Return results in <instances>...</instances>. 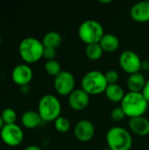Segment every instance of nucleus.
Returning a JSON list of instances; mask_svg holds the SVG:
<instances>
[{
  "label": "nucleus",
  "mask_w": 149,
  "mask_h": 150,
  "mask_svg": "<svg viewBox=\"0 0 149 150\" xmlns=\"http://www.w3.org/2000/svg\"><path fill=\"white\" fill-rule=\"evenodd\" d=\"M148 102L141 92H127L120 106L123 109L125 114L129 119L144 116L148 108Z\"/></svg>",
  "instance_id": "1"
},
{
  "label": "nucleus",
  "mask_w": 149,
  "mask_h": 150,
  "mask_svg": "<svg viewBox=\"0 0 149 150\" xmlns=\"http://www.w3.org/2000/svg\"><path fill=\"white\" fill-rule=\"evenodd\" d=\"M94 124L86 119L79 120L74 127V135L81 142H89L95 135Z\"/></svg>",
  "instance_id": "10"
},
{
  "label": "nucleus",
  "mask_w": 149,
  "mask_h": 150,
  "mask_svg": "<svg viewBox=\"0 0 149 150\" xmlns=\"http://www.w3.org/2000/svg\"><path fill=\"white\" fill-rule=\"evenodd\" d=\"M82 89L90 96L99 95L105 92L108 86L105 73L99 70H90L87 72L81 80Z\"/></svg>",
  "instance_id": "4"
},
{
  "label": "nucleus",
  "mask_w": 149,
  "mask_h": 150,
  "mask_svg": "<svg viewBox=\"0 0 149 150\" xmlns=\"http://www.w3.org/2000/svg\"><path fill=\"white\" fill-rule=\"evenodd\" d=\"M141 70L143 71H148L149 70V61H142L141 63Z\"/></svg>",
  "instance_id": "28"
},
{
  "label": "nucleus",
  "mask_w": 149,
  "mask_h": 150,
  "mask_svg": "<svg viewBox=\"0 0 149 150\" xmlns=\"http://www.w3.org/2000/svg\"><path fill=\"white\" fill-rule=\"evenodd\" d=\"M80 40L86 45L99 43L105 31L103 25L95 19L84 20L78 27L77 31Z\"/></svg>",
  "instance_id": "6"
},
{
  "label": "nucleus",
  "mask_w": 149,
  "mask_h": 150,
  "mask_svg": "<svg viewBox=\"0 0 149 150\" xmlns=\"http://www.w3.org/2000/svg\"><path fill=\"white\" fill-rule=\"evenodd\" d=\"M146 78L141 72L129 75L126 79V86L131 92H142L146 84Z\"/></svg>",
  "instance_id": "15"
},
{
  "label": "nucleus",
  "mask_w": 149,
  "mask_h": 150,
  "mask_svg": "<svg viewBox=\"0 0 149 150\" xmlns=\"http://www.w3.org/2000/svg\"><path fill=\"white\" fill-rule=\"evenodd\" d=\"M32 69L26 63L17 65L11 72V79L13 83L20 87L28 85L32 80Z\"/></svg>",
  "instance_id": "11"
},
{
  "label": "nucleus",
  "mask_w": 149,
  "mask_h": 150,
  "mask_svg": "<svg viewBox=\"0 0 149 150\" xmlns=\"http://www.w3.org/2000/svg\"><path fill=\"white\" fill-rule=\"evenodd\" d=\"M130 130L138 136H147L149 134V120L145 116L132 118L128 122Z\"/></svg>",
  "instance_id": "14"
},
{
  "label": "nucleus",
  "mask_w": 149,
  "mask_h": 150,
  "mask_svg": "<svg viewBox=\"0 0 149 150\" xmlns=\"http://www.w3.org/2000/svg\"><path fill=\"white\" fill-rule=\"evenodd\" d=\"M106 142L112 150H130L133 143L130 132L121 127H113L108 130Z\"/></svg>",
  "instance_id": "5"
},
{
  "label": "nucleus",
  "mask_w": 149,
  "mask_h": 150,
  "mask_svg": "<svg viewBox=\"0 0 149 150\" xmlns=\"http://www.w3.org/2000/svg\"><path fill=\"white\" fill-rule=\"evenodd\" d=\"M99 3H102V4H110V3H112V0H100L99 1Z\"/></svg>",
  "instance_id": "32"
},
{
  "label": "nucleus",
  "mask_w": 149,
  "mask_h": 150,
  "mask_svg": "<svg viewBox=\"0 0 149 150\" xmlns=\"http://www.w3.org/2000/svg\"><path fill=\"white\" fill-rule=\"evenodd\" d=\"M25 150H42V149L37 145H30V146L26 147Z\"/></svg>",
  "instance_id": "29"
},
{
  "label": "nucleus",
  "mask_w": 149,
  "mask_h": 150,
  "mask_svg": "<svg viewBox=\"0 0 149 150\" xmlns=\"http://www.w3.org/2000/svg\"><path fill=\"white\" fill-rule=\"evenodd\" d=\"M130 16L133 20L138 23L149 21V0L134 4L130 10Z\"/></svg>",
  "instance_id": "13"
},
{
  "label": "nucleus",
  "mask_w": 149,
  "mask_h": 150,
  "mask_svg": "<svg viewBox=\"0 0 149 150\" xmlns=\"http://www.w3.org/2000/svg\"><path fill=\"white\" fill-rule=\"evenodd\" d=\"M103 53H104V51H103L101 46L99 45V43L86 45L85 54L91 61H97V60H99L102 57Z\"/></svg>",
  "instance_id": "20"
},
{
  "label": "nucleus",
  "mask_w": 149,
  "mask_h": 150,
  "mask_svg": "<svg viewBox=\"0 0 149 150\" xmlns=\"http://www.w3.org/2000/svg\"><path fill=\"white\" fill-rule=\"evenodd\" d=\"M44 48L41 40L34 37H26L18 45V54L25 62L35 63L43 58Z\"/></svg>",
  "instance_id": "2"
},
{
  "label": "nucleus",
  "mask_w": 149,
  "mask_h": 150,
  "mask_svg": "<svg viewBox=\"0 0 149 150\" xmlns=\"http://www.w3.org/2000/svg\"><path fill=\"white\" fill-rule=\"evenodd\" d=\"M126 114L121 106L115 107L111 112V119L114 121H121L126 118Z\"/></svg>",
  "instance_id": "24"
},
{
  "label": "nucleus",
  "mask_w": 149,
  "mask_h": 150,
  "mask_svg": "<svg viewBox=\"0 0 149 150\" xmlns=\"http://www.w3.org/2000/svg\"><path fill=\"white\" fill-rule=\"evenodd\" d=\"M76 79L69 71L62 70L54 79L55 91L61 96H69L75 91Z\"/></svg>",
  "instance_id": "9"
},
{
  "label": "nucleus",
  "mask_w": 149,
  "mask_h": 150,
  "mask_svg": "<svg viewBox=\"0 0 149 150\" xmlns=\"http://www.w3.org/2000/svg\"><path fill=\"white\" fill-rule=\"evenodd\" d=\"M2 142L10 147L19 146L24 140V132L22 128L15 124L4 125L0 131Z\"/></svg>",
  "instance_id": "8"
},
{
  "label": "nucleus",
  "mask_w": 149,
  "mask_h": 150,
  "mask_svg": "<svg viewBox=\"0 0 149 150\" xmlns=\"http://www.w3.org/2000/svg\"><path fill=\"white\" fill-rule=\"evenodd\" d=\"M143 94V96L145 97V98L147 99V101L149 103V79L147 80L146 82V84L144 86V89L141 92Z\"/></svg>",
  "instance_id": "27"
},
{
  "label": "nucleus",
  "mask_w": 149,
  "mask_h": 150,
  "mask_svg": "<svg viewBox=\"0 0 149 150\" xmlns=\"http://www.w3.org/2000/svg\"><path fill=\"white\" fill-rule=\"evenodd\" d=\"M103 150H112L111 149H109V148H107V149H103Z\"/></svg>",
  "instance_id": "34"
},
{
  "label": "nucleus",
  "mask_w": 149,
  "mask_h": 150,
  "mask_svg": "<svg viewBox=\"0 0 149 150\" xmlns=\"http://www.w3.org/2000/svg\"><path fill=\"white\" fill-rule=\"evenodd\" d=\"M106 81L108 84H114L118 83V81L119 79V75L117 70L115 69H109L106 73H105Z\"/></svg>",
  "instance_id": "25"
},
{
  "label": "nucleus",
  "mask_w": 149,
  "mask_h": 150,
  "mask_svg": "<svg viewBox=\"0 0 149 150\" xmlns=\"http://www.w3.org/2000/svg\"><path fill=\"white\" fill-rule=\"evenodd\" d=\"M68 105L75 111L84 110L90 103V95L85 92L82 88L76 89L68 98Z\"/></svg>",
  "instance_id": "12"
},
{
  "label": "nucleus",
  "mask_w": 149,
  "mask_h": 150,
  "mask_svg": "<svg viewBox=\"0 0 149 150\" xmlns=\"http://www.w3.org/2000/svg\"><path fill=\"white\" fill-rule=\"evenodd\" d=\"M42 122V120L38 112L29 110L25 111L21 116V123L27 129L37 128Z\"/></svg>",
  "instance_id": "16"
},
{
  "label": "nucleus",
  "mask_w": 149,
  "mask_h": 150,
  "mask_svg": "<svg viewBox=\"0 0 149 150\" xmlns=\"http://www.w3.org/2000/svg\"><path fill=\"white\" fill-rule=\"evenodd\" d=\"M1 42H2V37H1V35H0V44H1Z\"/></svg>",
  "instance_id": "33"
},
{
  "label": "nucleus",
  "mask_w": 149,
  "mask_h": 150,
  "mask_svg": "<svg viewBox=\"0 0 149 150\" xmlns=\"http://www.w3.org/2000/svg\"><path fill=\"white\" fill-rule=\"evenodd\" d=\"M119 39L113 33H105L99 41V45L103 51L106 53H113L117 51L119 47Z\"/></svg>",
  "instance_id": "17"
},
{
  "label": "nucleus",
  "mask_w": 149,
  "mask_h": 150,
  "mask_svg": "<svg viewBox=\"0 0 149 150\" xmlns=\"http://www.w3.org/2000/svg\"><path fill=\"white\" fill-rule=\"evenodd\" d=\"M0 115L4 122V125L15 124L17 118H18V115H17V112H15V110H13L12 108H10V107L4 109Z\"/></svg>",
  "instance_id": "22"
},
{
  "label": "nucleus",
  "mask_w": 149,
  "mask_h": 150,
  "mask_svg": "<svg viewBox=\"0 0 149 150\" xmlns=\"http://www.w3.org/2000/svg\"><path fill=\"white\" fill-rule=\"evenodd\" d=\"M42 44L45 47H50L56 49L62 41L61 35L55 31H51L47 33L42 38Z\"/></svg>",
  "instance_id": "19"
},
{
  "label": "nucleus",
  "mask_w": 149,
  "mask_h": 150,
  "mask_svg": "<svg viewBox=\"0 0 149 150\" xmlns=\"http://www.w3.org/2000/svg\"><path fill=\"white\" fill-rule=\"evenodd\" d=\"M45 71L51 76L55 77L56 76H58L62 70H61V64L59 63V62H57L56 60H51V61H47V62L45 63L44 66Z\"/></svg>",
  "instance_id": "21"
},
{
  "label": "nucleus",
  "mask_w": 149,
  "mask_h": 150,
  "mask_svg": "<svg viewBox=\"0 0 149 150\" xmlns=\"http://www.w3.org/2000/svg\"><path fill=\"white\" fill-rule=\"evenodd\" d=\"M119 63L121 69L128 75L138 73L141 70L142 61L139 54L133 50L122 52L119 58Z\"/></svg>",
  "instance_id": "7"
},
{
  "label": "nucleus",
  "mask_w": 149,
  "mask_h": 150,
  "mask_svg": "<svg viewBox=\"0 0 149 150\" xmlns=\"http://www.w3.org/2000/svg\"><path fill=\"white\" fill-rule=\"evenodd\" d=\"M56 49L54 48H50V47H45L44 52H43V58H45L47 61H51V60H55L54 58L56 57Z\"/></svg>",
  "instance_id": "26"
},
{
  "label": "nucleus",
  "mask_w": 149,
  "mask_h": 150,
  "mask_svg": "<svg viewBox=\"0 0 149 150\" xmlns=\"http://www.w3.org/2000/svg\"><path fill=\"white\" fill-rule=\"evenodd\" d=\"M37 112L42 121L54 122L61 116V104L54 95L46 94L40 98Z\"/></svg>",
  "instance_id": "3"
},
{
  "label": "nucleus",
  "mask_w": 149,
  "mask_h": 150,
  "mask_svg": "<svg viewBox=\"0 0 149 150\" xmlns=\"http://www.w3.org/2000/svg\"><path fill=\"white\" fill-rule=\"evenodd\" d=\"M20 88H21V92H22L23 94H28L29 91H30V87H29V85H25V86H22V87H20Z\"/></svg>",
  "instance_id": "30"
},
{
  "label": "nucleus",
  "mask_w": 149,
  "mask_h": 150,
  "mask_svg": "<svg viewBox=\"0 0 149 150\" xmlns=\"http://www.w3.org/2000/svg\"><path fill=\"white\" fill-rule=\"evenodd\" d=\"M4 120H3V119H2V117L0 115V131L4 127Z\"/></svg>",
  "instance_id": "31"
},
{
  "label": "nucleus",
  "mask_w": 149,
  "mask_h": 150,
  "mask_svg": "<svg viewBox=\"0 0 149 150\" xmlns=\"http://www.w3.org/2000/svg\"><path fill=\"white\" fill-rule=\"evenodd\" d=\"M54 128L59 133H61V134L68 132V130L70 129V127H71L69 120L65 117H62V116H60L54 122Z\"/></svg>",
  "instance_id": "23"
},
{
  "label": "nucleus",
  "mask_w": 149,
  "mask_h": 150,
  "mask_svg": "<svg viewBox=\"0 0 149 150\" xmlns=\"http://www.w3.org/2000/svg\"><path fill=\"white\" fill-rule=\"evenodd\" d=\"M105 93L106 98L112 103H121L126 95L124 89L118 83L108 84Z\"/></svg>",
  "instance_id": "18"
}]
</instances>
